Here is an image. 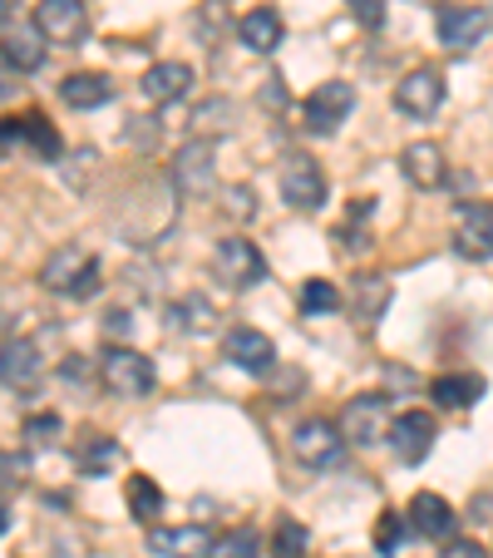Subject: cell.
I'll list each match as a JSON object with an SVG mask.
<instances>
[{
    "label": "cell",
    "instance_id": "8",
    "mask_svg": "<svg viewBox=\"0 0 493 558\" xmlns=\"http://www.w3.org/2000/svg\"><path fill=\"white\" fill-rule=\"evenodd\" d=\"M336 430L346 445H375L390 430V401L385 396H356V401L341 405Z\"/></svg>",
    "mask_w": 493,
    "mask_h": 558
},
{
    "label": "cell",
    "instance_id": "24",
    "mask_svg": "<svg viewBox=\"0 0 493 558\" xmlns=\"http://www.w3.org/2000/svg\"><path fill=\"white\" fill-rule=\"evenodd\" d=\"M15 144L35 148L40 158H60V148H64V144H60V134H54V124H50L45 114H35V109H30V114L15 119Z\"/></svg>",
    "mask_w": 493,
    "mask_h": 558
},
{
    "label": "cell",
    "instance_id": "21",
    "mask_svg": "<svg viewBox=\"0 0 493 558\" xmlns=\"http://www.w3.org/2000/svg\"><path fill=\"white\" fill-rule=\"evenodd\" d=\"M282 35H286V25H282V15H276L272 5H252V11L237 21V40L247 45L252 54H272L276 45H282Z\"/></svg>",
    "mask_w": 493,
    "mask_h": 558
},
{
    "label": "cell",
    "instance_id": "11",
    "mask_svg": "<svg viewBox=\"0 0 493 558\" xmlns=\"http://www.w3.org/2000/svg\"><path fill=\"white\" fill-rule=\"evenodd\" d=\"M35 31L50 45H79L89 35L85 0H40V5H35Z\"/></svg>",
    "mask_w": 493,
    "mask_h": 558
},
{
    "label": "cell",
    "instance_id": "38",
    "mask_svg": "<svg viewBox=\"0 0 493 558\" xmlns=\"http://www.w3.org/2000/svg\"><path fill=\"white\" fill-rule=\"evenodd\" d=\"M15 470V460H11V454H5V450H0V480H5V474H11Z\"/></svg>",
    "mask_w": 493,
    "mask_h": 558
},
{
    "label": "cell",
    "instance_id": "23",
    "mask_svg": "<svg viewBox=\"0 0 493 558\" xmlns=\"http://www.w3.org/2000/svg\"><path fill=\"white\" fill-rule=\"evenodd\" d=\"M60 99L70 109H99V105H109V99H114V85H109L104 74L79 70V74H70V80L60 85Z\"/></svg>",
    "mask_w": 493,
    "mask_h": 558
},
{
    "label": "cell",
    "instance_id": "30",
    "mask_svg": "<svg viewBox=\"0 0 493 558\" xmlns=\"http://www.w3.org/2000/svg\"><path fill=\"white\" fill-rule=\"evenodd\" d=\"M257 554H262L257 529H227V534H218V548H212V558H257Z\"/></svg>",
    "mask_w": 493,
    "mask_h": 558
},
{
    "label": "cell",
    "instance_id": "40",
    "mask_svg": "<svg viewBox=\"0 0 493 558\" xmlns=\"http://www.w3.org/2000/svg\"><path fill=\"white\" fill-rule=\"evenodd\" d=\"M5 15H11V11H5V0H0V25H5Z\"/></svg>",
    "mask_w": 493,
    "mask_h": 558
},
{
    "label": "cell",
    "instance_id": "13",
    "mask_svg": "<svg viewBox=\"0 0 493 558\" xmlns=\"http://www.w3.org/2000/svg\"><path fill=\"white\" fill-rule=\"evenodd\" d=\"M212 179H218V144L212 138H193V144L178 148V158H173V183H178V193H208Z\"/></svg>",
    "mask_w": 493,
    "mask_h": 558
},
{
    "label": "cell",
    "instance_id": "27",
    "mask_svg": "<svg viewBox=\"0 0 493 558\" xmlns=\"http://www.w3.org/2000/svg\"><path fill=\"white\" fill-rule=\"evenodd\" d=\"M124 495H128V509H134V519H144V524H153V519L163 514V489H158L148 474H134Z\"/></svg>",
    "mask_w": 493,
    "mask_h": 558
},
{
    "label": "cell",
    "instance_id": "16",
    "mask_svg": "<svg viewBox=\"0 0 493 558\" xmlns=\"http://www.w3.org/2000/svg\"><path fill=\"white\" fill-rule=\"evenodd\" d=\"M40 376H45V356H40V347H35L30 337L0 341V386L30 390Z\"/></svg>",
    "mask_w": 493,
    "mask_h": 558
},
{
    "label": "cell",
    "instance_id": "33",
    "mask_svg": "<svg viewBox=\"0 0 493 558\" xmlns=\"http://www.w3.org/2000/svg\"><path fill=\"white\" fill-rule=\"evenodd\" d=\"M25 440L30 445H54L60 440V415H30V421H25Z\"/></svg>",
    "mask_w": 493,
    "mask_h": 558
},
{
    "label": "cell",
    "instance_id": "19",
    "mask_svg": "<svg viewBox=\"0 0 493 558\" xmlns=\"http://www.w3.org/2000/svg\"><path fill=\"white\" fill-rule=\"evenodd\" d=\"M405 519L420 538H449L454 534V505L444 495H434V489H420V495L409 499Z\"/></svg>",
    "mask_w": 493,
    "mask_h": 558
},
{
    "label": "cell",
    "instance_id": "37",
    "mask_svg": "<svg viewBox=\"0 0 493 558\" xmlns=\"http://www.w3.org/2000/svg\"><path fill=\"white\" fill-rule=\"evenodd\" d=\"M11 64H5V60H0V99H5V95H11V89H15V80H11Z\"/></svg>",
    "mask_w": 493,
    "mask_h": 558
},
{
    "label": "cell",
    "instance_id": "5",
    "mask_svg": "<svg viewBox=\"0 0 493 558\" xmlns=\"http://www.w3.org/2000/svg\"><path fill=\"white\" fill-rule=\"evenodd\" d=\"M454 253L469 263H489L493 257V203H459L454 208Z\"/></svg>",
    "mask_w": 493,
    "mask_h": 558
},
{
    "label": "cell",
    "instance_id": "6",
    "mask_svg": "<svg viewBox=\"0 0 493 558\" xmlns=\"http://www.w3.org/2000/svg\"><path fill=\"white\" fill-rule=\"evenodd\" d=\"M282 198L296 213H321L325 208V173L311 154H292L282 163Z\"/></svg>",
    "mask_w": 493,
    "mask_h": 558
},
{
    "label": "cell",
    "instance_id": "22",
    "mask_svg": "<svg viewBox=\"0 0 493 558\" xmlns=\"http://www.w3.org/2000/svg\"><path fill=\"white\" fill-rule=\"evenodd\" d=\"M45 54H50V40H45L35 25H21V31L5 35V45H0V60L11 64L15 74H35L45 64Z\"/></svg>",
    "mask_w": 493,
    "mask_h": 558
},
{
    "label": "cell",
    "instance_id": "34",
    "mask_svg": "<svg viewBox=\"0 0 493 558\" xmlns=\"http://www.w3.org/2000/svg\"><path fill=\"white\" fill-rule=\"evenodd\" d=\"M350 15H356L360 25H370V31H380L385 25V0H346Z\"/></svg>",
    "mask_w": 493,
    "mask_h": 558
},
{
    "label": "cell",
    "instance_id": "7",
    "mask_svg": "<svg viewBox=\"0 0 493 558\" xmlns=\"http://www.w3.org/2000/svg\"><path fill=\"white\" fill-rule=\"evenodd\" d=\"M292 454L306 470H331V464H341V454H346V440H341L336 421H301L292 430Z\"/></svg>",
    "mask_w": 493,
    "mask_h": 558
},
{
    "label": "cell",
    "instance_id": "17",
    "mask_svg": "<svg viewBox=\"0 0 493 558\" xmlns=\"http://www.w3.org/2000/svg\"><path fill=\"white\" fill-rule=\"evenodd\" d=\"M138 89H144L148 105H178V99L193 89V64H183V60L148 64L144 80H138Z\"/></svg>",
    "mask_w": 493,
    "mask_h": 558
},
{
    "label": "cell",
    "instance_id": "35",
    "mask_svg": "<svg viewBox=\"0 0 493 558\" xmlns=\"http://www.w3.org/2000/svg\"><path fill=\"white\" fill-rule=\"evenodd\" d=\"M444 558H489V548L473 544V538H454V544L444 548Z\"/></svg>",
    "mask_w": 493,
    "mask_h": 558
},
{
    "label": "cell",
    "instance_id": "26",
    "mask_svg": "<svg viewBox=\"0 0 493 558\" xmlns=\"http://www.w3.org/2000/svg\"><path fill=\"white\" fill-rule=\"evenodd\" d=\"M212 322H218V312L208 306V296H183V302L169 306V327L188 331V337H202V331H212Z\"/></svg>",
    "mask_w": 493,
    "mask_h": 558
},
{
    "label": "cell",
    "instance_id": "2",
    "mask_svg": "<svg viewBox=\"0 0 493 558\" xmlns=\"http://www.w3.org/2000/svg\"><path fill=\"white\" fill-rule=\"evenodd\" d=\"M99 380H104L109 396H119V401H138V396H148L158 380L153 361L144 356V351L134 347H109L104 356H99Z\"/></svg>",
    "mask_w": 493,
    "mask_h": 558
},
{
    "label": "cell",
    "instance_id": "25",
    "mask_svg": "<svg viewBox=\"0 0 493 558\" xmlns=\"http://www.w3.org/2000/svg\"><path fill=\"white\" fill-rule=\"evenodd\" d=\"M385 306H390V282H380V277H360L356 302H350V312H356L360 327H375L380 316H385Z\"/></svg>",
    "mask_w": 493,
    "mask_h": 558
},
{
    "label": "cell",
    "instance_id": "9",
    "mask_svg": "<svg viewBox=\"0 0 493 558\" xmlns=\"http://www.w3.org/2000/svg\"><path fill=\"white\" fill-rule=\"evenodd\" d=\"M444 105V74L430 70V64H415L409 74H399V85H395V109L409 119H430L440 114Z\"/></svg>",
    "mask_w": 493,
    "mask_h": 558
},
{
    "label": "cell",
    "instance_id": "4",
    "mask_svg": "<svg viewBox=\"0 0 493 558\" xmlns=\"http://www.w3.org/2000/svg\"><path fill=\"white\" fill-rule=\"evenodd\" d=\"M212 272H218L222 287L247 292V287L267 282V257H262V247L247 243V238H222L218 253H212Z\"/></svg>",
    "mask_w": 493,
    "mask_h": 558
},
{
    "label": "cell",
    "instance_id": "39",
    "mask_svg": "<svg viewBox=\"0 0 493 558\" xmlns=\"http://www.w3.org/2000/svg\"><path fill=\"white\" fill-rule=\"evenodd\" d=\"M5 529H11V509L0 505V534H5Z\"/></svg>",
    "mask_w": 493,
    "mask_h": 558
},
{
    "label": "cell",
    "instance_id": "32",
    "mask_svg": "<svg viewBox=\"0 0 493 558\" xmlns=\"http://www.w3.org/2000/svg\"><path fill=\"white\" fill-rule=\"evenodd\" d=\"M405 529H409V519L380 514L375 519V548H380V554H399V544H405Z\"/></svg>",
    "mask_w": 493,
    "mask_h": 558
},
{
    "label": "cell",
    "instance_id": "29",
    "mask_svg": "<svg viewBox=\"0 0 493 558\" xmlns=\"http://www.w3.org/2000/svg\"><path fill=\"white\" fill-rule=\"evenodd\" d=\"M296 306H301L306 316H325L341 306V292L336 282H325V277H311V282H301V292H296Z\"/></svg>",
    "mask_w": 493,
    "mask_h": 558
},
{
    "label": "cell",
    "instance_id": "18",
    "mask_svg": "<svg viewBox=\"0 0 493 558\" xmlns=\"http://www.w3.org/2000/svg\"><path fill=\"white\" fill-rule=\"evenodd\" d=\"M399 169H405V179L415 183V189L434 193L449 183V163H444V148L430 144V138H420V144H405V154H399Z\"/></svg>",
    "mask_w": 493,
    "mask_h": 558
},
{
    "label": "cell",
    "instance_id": "1",
    "mask_svg": "<svg viewBox=\"0 0 493 558\" xmlns=\"http://www.w3.org/2000/svg\"><path fill=\"white\" fill-rule=\"evenodd\" d=\"M40 287L45 292H60V296H74V302H85V296L99 292V257L89 247H60V253L45 257L40 267Z\"/></svg>",
    "mask_w": 493,
    "mask_h": 558
},
{
    "label": "cell",
    "instance_id": "15",
    "mask_svg": "<svg viewBox=\"0 0 493 558\" xmlns=\"http://www.w3.org/2000/svg\"><path fill=\"white\" fill-rule=\"evenodd\" d=\"M493 15L483 11V5H444L440 11V45L454 54H469L473 45L489 35Z\"/></svg>",
    "mask_w": 493,
    "mask_h": 558
},
{
    "label": "cell",
    "instance_id": "12",
    "mask_svg": "<svg viewBox=\"0 0 493 558\" xmlns=\"http://www.w3.org/2000/svg\"><path fill=\"white\" fill-rule=\"evenodd\" d=\"M218 534L208 524H173V529H148V554L153 558H212Z\"/></svg>",
    "mask_w": 493,
    "mask_h": 558
},
{
    "label": "cell",
    "instance_id": "31",
    "mask_svg": "<svg viewBox=\"0 0 493 558\" xmlns=\"http://www.w3.org/2000/svg\"><path fill=\"white\" fill-rule=\"evenodd\" d=\"M119 460V445L109 440V435H95V440L79 450V470L85 474H95V470H109V464Z\"/></svg>",
    "mask_w": 493,
    "mask_h": 558
},
{
    "label": "cell",
    "instance_id": "20",
    "mask_svg": "<svg viewBox=\"0 0 493 558\" xmlns=\"http://www.w3.org/2000/svg\"><path fill=\"white\" fill-rule=\"evenodd\" d=\"M483 390H489V380H483L479 371H449V376L430 380V396L444 411H473V405L483 401Z\"/></svg>",
    "mask_w": 493,
    "mask_h": 558
},
{
    "label": "cell",
    "instance_id": "28",
    "mask_svg": "<svg viewBox=\"0 0 493 558\" xmlns=\"http://www.w3.org/2000/svg\"><path fill=\"white\" fill-rule=\"evenodd\" d=\"M311 548V529L296 524V519H276L272 529V558H306Z\"/></svg>",
    "mask_w": 493,
    "mask_h": 558
},
{
    "label": "cell",
    "instance_id": "36",
    "mask_svg": "<svg viewBox=\"0 0 493 558\" xmlns=\"http://www.w3.org/2000/svg\"><path fill=\"white\" fill-rule=\"evenodd\" d=\"M104 327H109V337H128V331H134V316H128V312H109Z\"/></svg>",
    "mask_w": 493,
    "mask_h": 558
},
{
    "label": "cell",
    "instance_id": "14",
    "mask_svg": "<svg viewBox=\"0 0 493 558\" xmlns=\"http://www.w3.org/2000/svg\"><path fill=\"white\" fill-rule=\"evenodd\" d=\"M222 356L237 371H247V376H272V366H276L272 337H262L257 327H232L227 337H222Z\"/></svg>",
    "mask_w": 493,
    "mask_h": 558
},
{
    "label": "cell",
    "instance_id": "3",
    "mask_svg": "<svg viewBox=\"0 0 493 558\" xmlns=\"http://www.w3.org/2000/svg\"><path fill=\"white\" fill-rule=\"evenodd\" d=\"M350 109H356V89L346 80H325L301 99V129L306 134H336L350 119Z\"/></svg>",
    "mask_w": 493,
    "mask_h": 558
},
{
    "label": "cell",
    "instance_id": "10",
    "mask_svg": "<svg viewBox=\"0 0 493 558\" xmlns=\"http://www.w3.org/2000/svg\"><path fill=\"white\" fill-rule=\"evenodd\" d=\"M434 435H440V425H434L430 411H399L395 421H390L385 440H390V450H395L399 464H420L424 454L434 450Z\"/></svg>",
    "mask_w": 493,
    "mask_h": 558
}]
</instances>
